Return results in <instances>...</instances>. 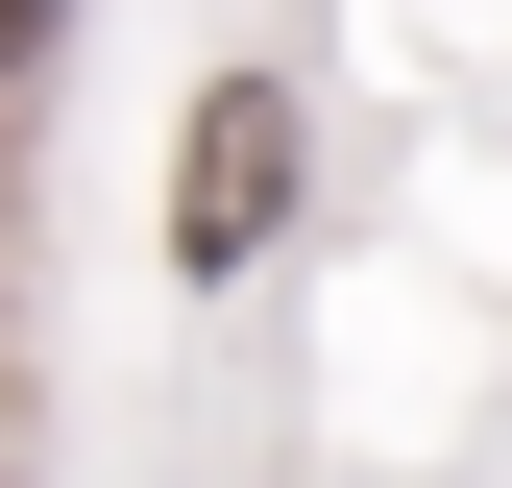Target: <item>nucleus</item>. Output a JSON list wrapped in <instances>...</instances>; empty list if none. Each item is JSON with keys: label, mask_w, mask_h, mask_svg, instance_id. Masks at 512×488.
<instances>
[{"label": "nucleus", "mask_w": 512, "mask_h": 488, "mask_svg": "<svg viewBox=\"0 0 512 488\" xmlns=\"http://www.w3.org/2000/svg\"><path fill=\"white\" fill-rule=\"evenodd\" d=\"M269 220H293V74H220L196 98V147H171V269H269Z\"/></svg>", "instance_id": "1"}, {"label": "nucleus", "mask_w": 512, "mask_h": 488, "mask_svg": "<svg viewBox=\"0 0 512 488\" xmlns=\"http://www.w3.org/2000/svg\"><path fill=\"white\" fill-rule=\"evenodd\" d=\"M49 25H74V0H0V74H49Z\"/></svg>", "instance_id": "2"}]
</instances>
